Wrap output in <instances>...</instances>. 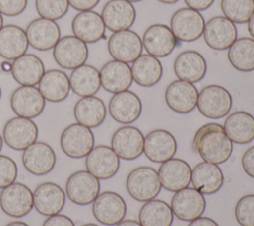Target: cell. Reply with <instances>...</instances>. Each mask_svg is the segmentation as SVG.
I'll use <instances>...</instances> for the list:
<instances>
[{
	"label": "cell",
	"instance_id": "obj_1",
	"mask_svg": "<svg viewBox=\"0 0 254 226\" xmlns=\"http://www.w3.org/2000/svg\"><path fill=\"white\" fill-rule=\"evenodd\" d=\"M191 146L204 162L215 165L225 163L233 151V143L218 123H207L198 128Z\"/></svg>",
	"mask_w": 254,
	"mask_h": 226
},
{
	"label": "cell",
	"instance_id": "obj_2",
	"mask_svg": "<svg viewBox=\"0 0 254 226\" xmlns=\"http://www.w3.org/2000/svg\"><path fill=\"white\" fill-rule=\"evenodd\" d=\"M161 188L158 171L151 167H138L127 175L126 189L130 196L139 202H146L156 198Z\"/></svg>",
	"mask_w": 254,
	"mask_h": 226
},
{
	"label": "cell",
	"instance_id": "obj_3",
	"mask_svg": "<svg viewBox=\"0 0 254 226\" xmlns=\"http://www.w3.org/2000/svg\"><path fill=\"white\" fill-rule=\"evenodd\" d=\"M196 107L204 117L220 119L226 116L231 110L232 96L221 85H206L198 92Z\"/></svg>",
	"mask_w": 254,
	"mask_h": 226
},
{
	"label": "cell",
	"instance_id": "obj_4",
	"mask_svg": "<svg viewBox=\"0 0 254 226\" xmlns=\"http://www.w3.org/2000/svg\"><path fill=\"white\" fill-rule=\"evenodd\" d=\"M203 16L189 7L177 10L171 17L170 29L178 42L190 43L198 40L204 30Z\"/></svg>",
	"mask_w": 254,
	"mask_h": 226
},
{
	"label": "cell",
	"instance_id": "obj_5",
	"mask_svg": "<svg viewBox=\"0 0 254 226\" xmlns=\"http://www.w3.org/2000/svg\"><path fill=\"white\" fill-rule=\"evenodd\" d=\"M60 144L63 152L69 158L81 159L94 147V135L90 128L73 123L64 129Z\"/></svg>",
	"mask_w": 254,
	"mask_h": 226
},
{
	"label": "cell",
	"instance_id": "obj_6",
	"mask_svg": "<svg viewBox=\"0 0 254 226\" xmlns=\"http://www.w3.org/2000/svg\"><path fill=\"white\" fill-rule=\"evenodd\" d=\"M100 193L99 179L87 170H78L71 173L65 183V194L68 199L77 205H87L94 201Z\"/></svg>",
	"mask_w": 254,
	"mask_h": 226
},
{
	"label": "cell",
	"instance_id": "obj_7",
	"mask_svg": "<svg viewBox=\"0 0 254 226\" xmlns=\"http://www.w3.org/2000/svg\"><path fill=\"white\" fill-rule=\"evenodd\" d=\"M107 50L113 59L125 63L133 62L142 55V39L130 29L114 32L108 39Z\"/></svg>",
	"mask_w": 254,
	"mask_h": 226
},
{
	"label": "cell",
	"instance_id": "obj_8",
	"mask_svg": "<svg viewBox=\"0 0 254 226\" xmlns=\"http://www.w3.org/2000/svg\"><path fill=\"white\" fill-rule=\"evenodd\" d=\"M127 212L123 197L114 191L99 193L92 202V214L101 224L115 226L122 221Z\"/></svg>",
	"mask_w": 254,
	"mask_h": 226
},
{
	"label": "cell",
	"instance_id": "obj_9",
	"mask_svg": "<svg viewBox=\"0 0 254 226\" xmlns=\"http://www.w3.org/2000/svg\"><path fill=\"white\" fill-rule=\"evenodd\" d=\"M53 56L61 67L72 70L85 63L88 58V48L75 36H64L54 47Z\"/></svg>",
	"mask_w": 254,
	"mask_h": 226
},
{
	"label": "cell",
	"instance_id": "obj_10",
	"mask_svg": "<svg viewBox=\"0 0 254 226\" xmlns=\"http://www.w3.org/2000/svg\"><path fill=\"white\" fill-rule=\"evenodd\" d=\"M38 127L32 119L13 117L6 122L3 128V141L16 151H24L37 141Z\"/></svg>",
	"mask_w": 254,
	"mask_h": 226
},
{
	"label": "cell",
	"instance_id": "obj_11",
	"mask_svg": "<svg viewBox=\"0 0 254 226\" xmlns=\"http://www.w3.org/2000/svg\"><path fill=\"white\" fill-rule=\"evenodd\" d=\"M0 207L11 217H23L34 207L33 192L27 185L13 182L0 192Z\"/></svg>",
	"mask_w": 254,
	"mask_h": 226
},
{
	"label": "cell",
	"instance_id": "obj_12",
	"mask_svg": "<svg viewBox=\"0 0 254 226\" xmlns=\"http://www.w3.org/2000/svg\"><path fill=\"white\" fill-rule=\"evenodd\" d=\"M206 207L203 194L194 187L176 191L171 200L174 216L183 221H192L200 217Z\"/></svg>",
	"mask_w": 254,
	"mask_h": 226
},
{
	"label": "cell",
	"instance_id": "obj_13",
	"mask_svg": "<svg viewBox=\"0 0 254 226\" xmlns=\"http://www.w3.org/2000/svg\"><path fill=\"white\" fill-rule=\"evenodd\" d=\"M144 135L135 126H122L112 135L111 148L119 159L133 161L139 158L144 150Z\"/></svg>",
	"mask_w": 254,
	"mask_h": 226
},
{
	"label": "cell",
	"instance_id": "obj_14",
	"mask_svg": "<svg viewBox=\"0 0 254 226\" xmlns=\"http://www.w3.org/2000/svg\"><path fill=\"white\" fill-rule=\"evenodd\" d=\"M85 168L96 178L109 179L117 173L120 159L111 147L98 145L85 157Z\"/></svg>",
	"mask_w": 254,
	"mask_h": 226
},
{
	"label": "cell",
	"instance_id": "obj_15",
	"mask_svg": "<svg viewBox=\"0 0 254 226\" xmlns=\"http://www.w3.org/2000/svg\"><path fill=\"white\" fill-rule=\"evenodd\" d=\"M10 106L17 116L33 119L44 111L46 100L37 87L21 85L12 92Z\"/></svg>",
	"mask_w": 254,
	"mask_h": 226
},
{
	"label": "cell",
	"instance_id": "obj_16",
	"mask_svg": "<svg viewBox=\"0 0 254 226\" xmlns=\"http://www.w3.org/2000/svg\"><path fill=\"white\" fill-rule=\"evenodd\" d=\"M57 162L54 149L45 142H35L23 151L22 163L26 170L34 175H45L51 172Z\"/></svg>",
	"mask_w": 254,
	"mask_h": 226
},
{
	"label": "cell",
	"instance_id": "obj_17",
	"mask_svg": "<svg viewBox=\"0 0 254 226\" xmlns=\"http://www.w3.org/2000/svg\"><path fill=\"white\" fill-rule=\"evenodd\" d=\"M203 39L210 49L224 51L237 39L236 26L224 16H215L205 23Z\"/></svg>",
	"mask_w": 254,
	"mask_h": 226
},
{
	"label": "cell",
	"instance_id": "obj_18",
	"mask_svg": "<svg viewBox=\"0 0 254 226\" xmlns=\"http://www.w3.org/2000/svg\"><path fill=\"white\" fill-rule=\"evenodd\" d=\"M197 97L198 91L194 84L181 79L172 81L165 91L168 107L179 114L191 112L196 107Z\"/></svg>",
	"mask_w": 254,
	"mask_h": 226
},
{
	"label": "cell",
	"instance_id": "obj_19",
	"mask_svg": "<svg viewBox=\"0 0 254 226\" xmlns=\"http://www.w3.org/2000/svg\"><path fill=\"white\" fill-rule=\"evenodd\" d=\"M177 148L174 135L164 129L153 130L144 138L143 153L153 163L162 164L174 158Z\"/></svg>",
	"mask_w": 254,
	"mask_h": 226
},
{
	"label": "cell",
	"instance_id": "obj_20",
	"mask_svg": "<svg viewBox=\"0 0 254 226\" xmlns=\"http://www.w3.org/2000/svg\"><path fill=\"white\" fill-rule=\"evenodd\" d=\"M143 48L155 57H166L171 55L178 44L172 30L164 24L149 26L143 34Z\"/></svg>",
	"mask_w": 254,
	"mask_h": 226
},
{
	"label": "cell",
	"instance_id": "obj_21",
	"mask_svg": "<svg viewBox=\"0 0 254 226\" xmlns=\"http://www.w3.org/2000/svg\"><path fill=\"white\" fill-rule=\"evenodd\" d=\"M25 32L29 45L41 52L54 49L61 39V29L56 21L45 18H37L30 22Z\"/></svg>",
	"mask_w": 254,
	"mask_h": 226
},
{
	"label": "cell",
	"instance_id": "obj_22",
	"mask_svg": "<svg viewBox=\"0 0 254 226\" xmlns=\"http://www.w3.org/2000/svg\"><path fill=\"white\" fill-rule=\"evenodd\" d=\"M108 112L111 118L120 124L134 123L142 113L141 99L130 90L115 93L109 100Z\"/></svg>",
	"mask_w": 254,
	"mask_h": 226
},
{
	"label": "cell",
	"instance_id": "obj_23",
	"mask_svg": "<svg viewBox=\"0 0 254 226\" xmlns=\"http://www.w3.org/2000/svg\"><path fill=\"white\" fill-rule=\"evenodd\" d=\"M158 175L161 185L166 190L176 192L189 186L191 180V169L186 161L172 158L161 164Z\"/></svg>",
	"mask_w": 254,
	"mask_h": 226
},
{
	"label": "cell",
	"instance_id": "obj_24",
	"mask_svg": "<svg viewBox=\"0 0 254 226\" xmlns=\"http://www.w3.org/2000/svg\"><path fill=\"white\" fill-rule=\"evenodd\" d=\"M105 27L111 32L130 29L136 20V10L126 0H109L101 11Z\"/></svg>",
	"mask_w": 254,
	"mask_h": 226
},
{
	"label": "cell",
	"instance_id": "obj_25",
	"mask_svg": "<svg viewBox=\"0 0 254 226\" xmlns=\"http://www.w3.org/2000/svg\"><path fill=\"white\" fill-rule=\"evenodd\" d=\"M64 189L55 182H44L38 185L33 192L34 207L44 216L59 214L65 204Z\"/></svg>",
	"mask_w": 254,
	"mask_h": 226
},
{
	"label": "cell",
	"instance_id": "obj_26",
	"mask_svg": "<svg viewBox=\"0 0 254 226\" xmlns=\"http://www.w3.org/2000/svg\"><path fill=\"white\" fill-rule=\"evenodd\" d=\"M105 25L101 15L92 10L76 14L71 21L73 36L85 44H93L105 38Z\"/></svg>",
	"mask_w": 254,
	"mask_h": 226
},
{
	"label": "cell",
	"instance_id": "obj_27",
	"mask_svg": "<svg viewBox=\"0 0 254 226\" xmlns=\"http://www.w3.org/2000/svg\"><path fill=\"white\" fill-rule=\"evenodd\" d=\"M206 70V60L196 51H185L179 54L174 61V72L177 77L190 83L200 81L204 77Z\"/></svg>",
	"mask_w": 254,
	"mask_h": 226
},
{
	"label": "cell",
	"instance_id": "obj_28",
	"mask_svg": "<svg viewBox=\"0 0 254 226\" xmlns=\"http://www.w3.org/2000/svg\"><path fill=\"white\" fill-rule=\"evenodd\" d=\"M101 86L110 93H118L128 90L133 83L131 67L128 63L109 60L100 69Z\"/></svg>",
	"mask_w": 254,
	"mask_h": 226
},
{
	"label": "cell",
	"instance_id": "obj_29",
	"mask_svg": "<svg viewBox=\"0 0 254 226\" xmlns=\"http://www.w3.org/2000/svg\"><path fill=\"white\" fill-rule=\"evenodd\" d=\"M190 182L203 195H210L221 188L224 182V175L218 165L202 162L191 170Z\"/></svg>",
	"mask_w": 254,
	"mask_h": 226
},
{
	"label": "cell",
	"instance_id": "obj_30",
	"mask_svg": "<svg viewBox=\"0 0 254 226\" xmlns=\"http://www.w3.org/2000/svg\"><path fill=\"white\" fill-rule=\"evenodd\" d=\"M45 73L42 59L33 54H25L12 61L11 74L21 85L35 86Z\"/></svg>",
	"mask_w": 254,
	"mask_h": 226
},
{
	"label": "cell",
	"instance_id": "obj_31",
	"mask_svg": "<svg viewBox=\"0 0 254 226\" xmlns=\"http://www.w3.org/2000/svg\"><path fill=\"white\" fill-rule=\"evenodd\" d=\"M38 85V89L45 100L53 103L64 101L70 91L69 78L61 69H49L45 71Z\"/></svg>",
	"mask_w": 254,
	"mask_h": 226
},
{
	"label": "cell",
	"instance_id": "obj_32",
	"mask_svg": "<svg viewBox=\"0 0 254 226\" xmlns=\"http://www.w3.org/2000/svg\"><path fill=\"white\" fill-rule=\"evenodd\" d=\"M29 48L26 32L16 25H5L0 30V56L14 60L25 55Z\"/></svg>",
	"mask_w": 254,
	"mask_h": 226
},
{
	"label": "cell",
	"instance_id": "obj_33",
	"mask_svg": "<svg viewBox=\"0 0 254 226\" xmlns=\"http://www.w3.org/2000/svg\"><path fill=\"white\" fill-rule=\"evenodd\" d=\"M73 115L78 124L90 129L96 128L105 120L106 107L103 100L99 97H81L73 107Z\"/></svg>",
	"mask_w": 254,
	"mask_h": 226
},
{
	"label": "cell",
	"instance_id": "obj_34",
	"mask_svg": "<svg viewBox=\"0 0 254 226\" xmlns=\"http://www.w3.org/2000/svg\"><path fill=\"white\" fill-rule=\"evenodd\" d=\"M223 129L232 143L245 145L254 139V117L246 111H235L229 114Z\"/></svg>",
	"mask_w": 254,
	"mask_h": 226
},
{
	"label": "cell",
	"instance_id": "obj_35",
	"mask_svg": "<svg viewBox=\"0 0 254 226\" xmlns=\"http://www.w3.org/2000/svg\"><path fill=\"white\" fill-rule=\"evenodd\" d=\"M131 72L133 81L142 87L156 85L163 76V65L161 61L149 55H141L132 62Z\"/></svg>",
	"mask_w": 254,
	"mask_h": 226
},
{
	"label": "cell",
	"instance_id": "obj_36",
	"mask_svg": "<svg viewBox=\"0 0 254 226\" xmlns=\"http://www.w3.org/2000/svg\"><path fill=\"white\" fill-rule=\"evenodd\" d=\"M68 78L71 91L81 97L93 96L101 87L99 70L90 64L72 69Z\"/></svg>",
	"mask_w": 254,
	"mask_h": 226
},
{
	"label": "cell",
	"instance_id": "obj_37",
	"mask_svg": "<svg viewBox=\"0 0 254 226\" xmlns=\"http://www.w3.org/2000/svg\"><path fill=\"white\" fill-rule=\"evenodd\" d=\"M138 217L142 226H172L174 221L171 205L156 198L146 201L141 206Z\"/></svg>",
	"mask_w": 254,
	"mask_h": 226
},
{
	"label": "cell",
	"instance_id": "obj_38",
	"mask_svg": "<svg viewBox=\"0 0 254 226\" xmlns=\"http://www.w3.org/2000/svg\"><path fill=\"white\" fill-rule=\"evenodd\" d=\"M227 57L236 70L249 72L254 70V39L243 37L229 47Z\"/></svg>",
	"mask_w": 254,
	"mask_h": 226
},
{
	"label": "cell",
	"instance_id": "obj_39",
	"mask_svg": "<svg viewBox=\"0 0 254 226\" xmlns=\"http://www.w3.org/2000/svg\"><path fill=\"white\" fill-rule=\"evenodd\" d=\"M220 8L225 18L234 24H244L254 13L253 0H221Z\"/></svg>",
	"mask_w": 254,
	"mask_h": 226
},
{
	"label": "cell",
	"instance_id": "obj_40",
	"mask_svg": "<svg viewBox=\"0 0 254 226\" xmlns=\"http://www.w3.org/2000/svg\"><path fill=\"white\" fill-rule=\"evenodd\" d=\"M35 7L41 18L56 21L65 16L69 4L67 0H36Z\"/></svg>",
	"mask_w": 254,
	"mask_h": 226
},
{
	"label": "cell",
	"instance_id": "obj_41",
	"mask_svg": "<svg viewBox=\"0 0 254 226\" xmlns=\"http://www.w3.org/2000/svg\"><path fill=\"white\" fill-rule=\"evenodd\" d=\"M236 221L241 226H254V194H246L238 199L234 208Z\"/></svg>",
	"mask_w": 254,
	"mask_h": 226
},
{
	"label": "cell",
	"instance_id": "obj_42",
	"mask_svg": "<svg viewBox=\"0 0 254 226\" xmlns=\"http://www.w3.org/2000/svg\"><path fill=\"white\" fill-rule=\"evenodd\" d=\"M18 175V167L13 159L0 155V188H5L15 182Z\"/></svg>",
	"mask_w": 254,
	"mask_h": 226
},
{
	"label": "cell",
	"instance_id": "obj_43",
	"mask_svg": "<svg viewBox=\"0 0 254 226\" xmlns=\"http://www.w3.org/2000/svg\"><path fill=\"white\" fill-rule=\"evenodd\" d=\"M28 0H0V13L7 17L22 14L27 8Z\"/></svg>",
	"mask_w": 254,
	"mask_h": 226
},
{
	"label": "cell",
	"instance_id": "obj_44",
	"mask_svg": "<svg viewBox=\"0 0 254 226\" xmlns=\"http://www.w3.org/2000/svg\"><path fill=\"white\" fill-rule=\"evenodd\" d=\"M241 164L245 173L254 178V146L244 152L241 158Z\"/></svg>",
	"mask_w": 254,
	"mask_h": 226
},
{
	"label": "cell",
	"instance_id": "obj_45",
	"mask_svg": "<svg viewBox=\"0 0 254 226\" xmlns=\"http://www.w3.org/2000/svg\"><path fill=\"white\" fill-rule=\"evenodd\" d=\"M42 226H75L73 221L66 215L56 214L48 216Z\"/></svg>",
	"mask_w": 254,
	"mask_h": 226
},
{
	"label": "cell",
	"instance_id": "obj_46",
	"mask_svg": "<svg viewBox=\"0 0 254 226\" xmlns=\"http://www.w3.org/2000/svg\"><path fill=\"white\" fill-rule=\"evenodd\" d=\"M71 8L76 11H89L98 5L100 0H67Z\"/></svg>",
	"mask_w": 254,
	"mask_h": 226
},
{
	"label": "cell",
	"instance_id": "obj_47",
	"mask_svg": "<svg viewBox=\"0 0 254 226\" xmlns=\"http://www.w3.org/2000/svg\"><path fill=\"white\" fill-rule=\"evenodd\" d=\"M186 5L195 11H204L208 9L214 2V0H184Z\"/></svg>",
	"mask_w": 254,
	"mask_h": 226
},
{
	"label": "cell",
	"instance_id": "obj_48",
	"mask_svg": "<svg viewBox=\"0 0 254 226\" xmlns=\"http://www.w3.org/2000/svg\"><path fill=\"white\" fill-rule=\"evenodd\" d=\"M188 226H219V225L215 220L209 217L200 216L192 221H190Z\"/></svg>",
	"mask_w": 254,
	"mask_h": 226
},
{
	"label": "cell",
	"instance_id": "obj_49",
	"mask_svg": "<svg viewBox=\"0 0 254 226\" xmlns=\"http://www.w3.org/2000/svg\"><path fill=\"white\" fill-rule=\"evenodd\" d=\"M115 226H142V225L137 220H133V219H125L124 220L123 219L122 221H120Z\"/></svg>",
	"mask_w": 254,
	"mask_h": 226
},
{
	"label": "cell",
	"instance_id": "obj_50",
	"mask_svg": "<svg viewBox=\"0 0 254 226\" xmlns=\"http://www.w3.org/2000/svg\"><path fill=\"white\" fill-rule=\"evenodd\" d=\"M247 24H248V32L252 37V39H254V13L249 19V21L247 22Z\"/></svg>",
	"mask_w": 254,
	"mask_h": 226
},
{
	"label": "cell",
	"instance_id": "obj_51",
	"mask_svg": "<svg viewBox=\"0 0 254 226\" xmlns=\"http://www.w3.org/2000/svg\"><path fill=\"white\" fill-rule=\"evenodd\" d=\"M11 68H12V62H10L9 60H4L1 63V69L4 72H11Z\"/></svg>",
	"mask_w": 254,
	"mask_h": 226
},
{
	"label": "cell",
	"instance_id": "obj_52",
	"mask_svg": "<svg viewBox=\"0 0 254 226\" xmlns=\"http://www.w3.org/2000/svg\"><path fill=\"white\" fill-rule=\"evenodd\" d=\"M5 226H29L27 223L23 222V221H14V222H10Z\"/></svg>",
	"mask_w": 254,
	"mask_h": 226
},
{
	"label": "cell",
	"instance_id": "obj_53",
	"mask_svg": "<svg viewBox=\"0 0 254 226\" xmlns=\"http://www.w3.org/2000/svg\"><path fill=\"white\" fill-rule=\"evenodd\" d=\"M163 4H175L177 3L179 0H157Z\"/></svg>",
	"mask_w": 254,
	"mask_h": 226
},
{
	"label": "cell",
	"instance_id": "obj_54",
	"mask_svg": "<svg viewBox=\"0 0 254 226\" xmlns=\"http://www.w3.org/2000/svg\"><path fill=\"white\" fill-rule=\"evenodd\" d=\"M2 27H3V16H2V14L0 13V30H1Z\"/></svg>",
	"mask_w": 254,
	"mask_h": 226
},
{
	"label": "cell",
	"instance_id": "obj_55",
	"mask_svg": "<svg viewBox=\"0 0 254 226\" xmlns=\"http://www.w3.org/2000/svg\"><path fill=\"white\" fill-rule=\"evenodd\" d=\"M2 147H3V137L0 135V152L2 151Z\"/></svg>",
	"mask_w": 254,
	"mask_h": 226
},
{
	"label": "cell",
	"instance_id": "obj_56",
	"mask_svg": "<svg viewBox=\"0 0 254 226\" xmlns=\"http://www.w3.org/2000/svg\"><path fill=\"white\" fill-rule=\"evenodd\" d=\"M81 226H98V225H96V224H94V223H86V224H83V225H81Z\"/></svg>",
	"mask_w": 254,
	"mask_h": 226
},
{
	"label": "cell",
	"instance_id": "obj_57",
	"mask_svg": "<svg viewBox=\"0 0 254 226\" xmlns=\"http://www.w3.org/2000/svg\"><path fill=\"white\" fill-rule=\"evenodd\" d=\"M126 1H128V2H130V3H136V2H141V1H143V0H126Z\"/></svg>",
	"mask_w": 254,
	"mask_h": 226
},
{
	"label": "cell",
	"instance_id": "obj_58",
	"mask_svg": "<svg viewBox=\"0 0 254 226\" xmlns=\"http://www.w3.org/2000/svg\"><path fill=\"white\" fill-rule=\"evenodd\" d=\"M1 96H2V89H1V87H0V99H1Z\"/></svg>",
	"mask_w": 254,
	"mask_h": 226
},
{
	"label": "cell",
	"instance_id": "obj_59",
	"mask_svg": "<svg viewBox=\"0 0 254 226\" xmlns=\"http://www.w3.org/2000/svg\"><path fill=\"white\" fill-rule=\"evenodd\" d=\"M253 1H254V0H253Z\"/></svg>",
	"mask_w": 254,
	"mask_h": 226
}]
</instances>
